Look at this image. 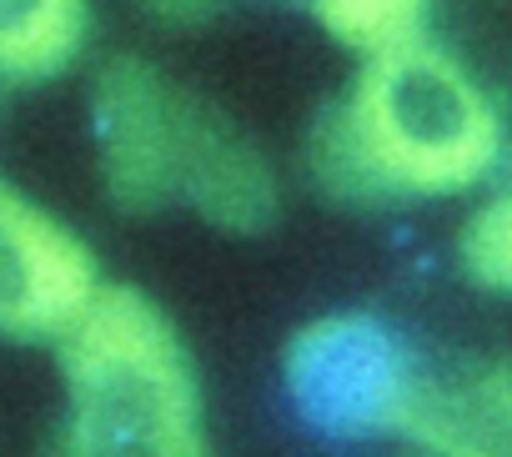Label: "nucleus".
I'll list each match as a JSON object with an SVG mask.
<instances>
[{
  "instance_id": "obj_6",
  "label": "nucleus",
  "mask_w": 512,
  "mask_h": 457,
  "mask_svg": "<svg viewBox=\"0 0 512 457\" xmlns=\"http://www.w3.org/2000/svg\"><path fill=\"white\" fill-rule=\"evenodd\" d=\"M402 437L427 457H512V367L417 372Z\"/></svg>"
},
{
  "instance_id": "obj_10",
  "label": "nucleus",
  "mask_w": 512,
  "mask_h": 457,
  "mask_svg": "<svg viewBox=\"0 0 512 457\" xmlns=\"http://www.w3.org/2000/svg\"><path fill=\"white\" fill-rule=\"evenodd\" d=\"M236 0H146V11L166 26H196V21H211L221 11H231Z\"/></svg>"
},
{
  "instance_id": "obj_4",
  "label": "nucleus",
  "mask_w": 512,
  "mask_h": 457,
  "mask_svg": "<svg viewBox=\"0 0 512 457\" xmlns=\"http://www.w3.org/2000/svg\"><path fill=\"white\" fill-rule=\"evenodd\" d=\"M417 362L372 317H322L287 347V387L297 407L337 437L402 432Z\"/></svg>"
},
{
  "instance_id": "obj_1",
  "label": "nucleus",
  "mask_w": 512,
  "mask_h": 457,
  "mask_svg": "<svg viewBox=\"0 0 512 457\" xmlns=\"http://www.w3.org/2000/svg\"><path fill=\"white\" fill-rule=\"evenodd\" d=\"M487 91L422 36L367 56L347 101L312 136V171L342 201L452 196L502 161Z\"/></svg>"
},
{
  "instance_id": "obj_9",
  "label": "nucleus",
  "mask_w": 512,
  "mask_h": 457,
  "mask_svg": "<svg viewBox=\"0 0 512 457\" xmlns=\"http://www.w3.org/2000/svg\"><path fill=\"white\" fill-rule=\"evenodd\" d=\"M462 267L472 282L512 297V191L487 201L462 232Z\"/></svg>"
},
{
  "instance_id": "obj_3",
  "label": "nucleus",
  "mask_w": 512,
  "mask_h": 457,
  "mask_svg": "<svg viewBox=\"0 0 512 457\" xmlns=\"http://www.w3.org/2000/svg\"><path fill=\"white\" fill-rule=\"evenodd\" d=\"M66 422L51 457H211L176 327L141 292L101 287L61 332Z\"/></svg>"
},
{
  "instance_id": "obj_2",
  "label": "nucleus",
  "mask_w": 512,
  "mask_h": 457,
  "mask_svg": "<svg viewBox=\"0 0 512 457\" xmlns=\"http://www.w3.org/2000/svg\"><path fill=\"white\" fill-rule=\"evenodd\" d=\"M96 146L106 191L126 211L191 206L231 232H256L277 211L262 151L146 61H111L101 71Z\"/></svg>"
},
{
  "instance_id": "obj_8",
  "label": "nucleus",
  "mask_w": 512,
  "mask_h": 457,
  "mask_svg": "<svg viewBox=\"0 0 512 457\" xmlns=\"http://www.w3.org/2000/svg\"><path fill=\"white\" fill-rule=\"evenodd\" d=\"M292 6H302L327 36L362 56L417 41L427 21V0H292Z\"/></svg>"
},
{
  "instance_id": "obj_7",
  "label": "nucleus",
  "mask_w": 512,
  "mask_h": 457,
  "mask_svg": "<svg viewBox=\"0 0 512 457\" xmlns=\"http://www.w3.org/2000/svg\"><path fill=\"white\" fill-rule=\"evenodd\" d=\"M86 41V0H0V81L56 76Z\"/></svg>"
},
{
  "instance_id": "obj_5",
  "label": "nucleus",
  "mask_w": 512,
  "mask_h": 457,
  "mask_svg": "<svg viewBox=\"0 0 512 457\" xmlns=\"http://www.w3.org/2000/svg\"><path fill=\"white\" fill-rule=\"evenodd\" d=\"M96 292L91 252L51 211L0 181V332L61 337Z\"/></svg>"
}]
</instances>
